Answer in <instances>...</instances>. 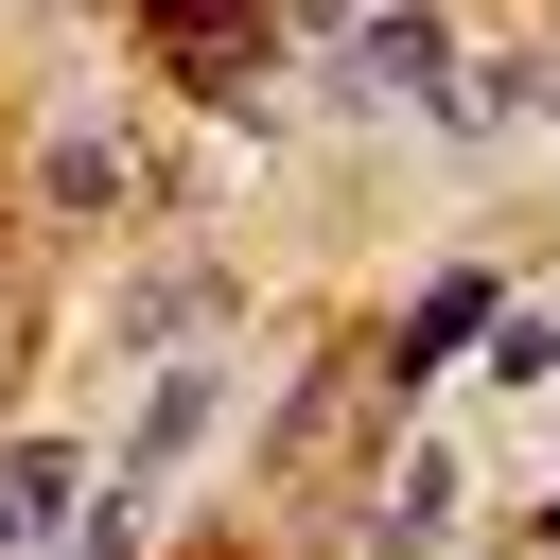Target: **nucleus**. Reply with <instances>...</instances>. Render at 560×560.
<instances>
[{
    "label": "nucleus",
    "instance_id": "obj_5",
    "mask_svg": "<svg viewBox=\"0 0 560 560\" xmlns=\"http://www.w3.org/2000/svg\"><path fill=\"white\" fill-rule=\"evenodd\" d=\"M35 192H52V210H105V192H122V122H52Z\"/></svg>",
    "mask_w": 560,
    "mask_h": 560
},
{
    "label": "nucleus",
    "instance_id": "obj_2",
    "mask_svg": "<svg viewBox=\"0 0 560 560\" xmlns=\"http://www.w3.org/2000/svg\"><path fill=\"white\" fill-rule=\"evenodd\" d=\"M490 315H508V280H490V262H438V280H420V298H402V332H385V368H402V385H420V368H455V350H472V332H490Z\"/></svg>",
    "mask_w": 560,
    "mask_h": 560
},
{
    "label": "nucleus",
    "instance_id": "obj_6",
    "mask_svg": "<svg viewBox=\"0 0 560 560\" xmlns=\"http://www.w3.org/2000/svg\"><path fill=\"white\" fill-rule=\"evenodd\" d=\"M210 298H228V280H210V262H175V280H140V298H122V332H158V350H175V332H210Z\"/></svg>",
    "mask_w": 560,
    "mask_h": 560
},
{
    "label": "nucleus",
    "instance_id": "obj_1",
    "mask_svg": "<svg viewBox=\"0 0 560 560\" xmlns=\"http://www.w3.org/2000/svg\"><path fill=\"white\" fill-rule=\"evenodd\" d=\"M525 88H542V52H525V0H438V88H420V122L490 140V122H525Z\"/></svg>",
    "mask_w": 560,
    "mask_h": 560
},
{
    "label": "nucleus",
    "instance_id": "obj_7",
    "mask_svg": "<svg viewBox=\"0 0 560 560\" xmlns=\"http://www.w3.org/2000/svg\"><path fill=\"white\" fill-rule=\"evenodd\" d=\"M280 18H298V35H350V18H368V0H280Z\"/></svg>",
    "mask_w": 560,
    "mask_h": 560
},
{
    "label": "nucleus",
    "instance_id": "obj_3",
    "mask_svg": "<svg viewBox=\"0 0 560 560\" xmlns=\"http://www.w3.org/2000/svg\"><path fill=\"white\" fill-rule=\"evenodd\" d=\"M438 525H455V455H438V438H402V455H385V490H368V542H385V560H420Z\"/></svg>",
    "mask_w": 560,
    "mask_h": 560
},
{
    "label": "nucleus",
    "instance_id": "obj_4",
    "mask_svg": "<svg viewBox=\"0 0 560 560\" xmlns=\"http://www.w3.org/2000/svg\"><path fill=\"white\" fill-rule=\"evenodd\" d=\"M52 525H70V455H52V438H18V455H0V560H35Z\"/></svg>",
    "mask_w": 560,
    "mask_h": 560
}]
</instances>
